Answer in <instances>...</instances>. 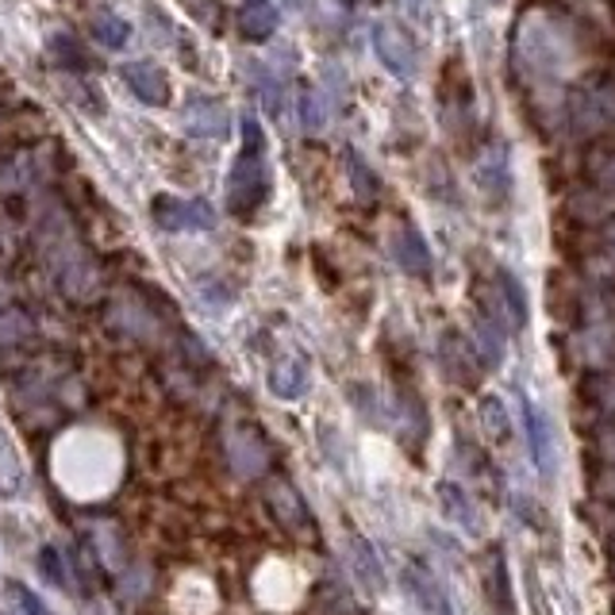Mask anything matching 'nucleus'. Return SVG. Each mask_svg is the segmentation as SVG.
Returning <instances> with one entry per match:
<instances>
[{"label":"nucleus","mask_w":615,"mask_h":615,"mask_svg":"<svg viewBox=\"0 0 615 615\" xmlns=\"http://www.w3.org/2000/svg\"><path fill=\"white\" fill-rule=\"evenodd\" d=\"M512 66L527 89H561L584 66V27L561 9L531 4L515 20Z\"/></svg>","instance_id":"1"},{"label":"nucleus","mask_w":615,"mask_h":615,"mask_svg":"<svg viewBox=\"0 0 615 615\" xmlns=\"http://www.w3.org/2000/svg\"><path fill=\"white\" fill-rule=\"evenodd\" d=\"M243 142L228 170V208L235 216H251L269 197V142L254 116H243Z\"/></svg>","instance_id":"2"},{"label":"nucleus","mask_w":615,"mask_h":615,"mask_svg":"<svg viewBox=\"0 0 615 615\" xmlns=\"http://www.w3.org/2000/svg\"><path fill=\"white\" fill-rule=\"evenodd\" d=\"M373 50H378L381 66H385L393 78L411 81L419 73L416 39H411L396 20H378V24H373Z\"/></svg>","instance_id":"3"},{"label":"nucleus","mask_w":615,"mask_h":615,"mask_svg":"<svg viewBox=\"0 0 615 615\" xmlns=\"http://www.w3.org/2000/svg\"><path fill=\"white\" fill-rule=\"evenodd\" d=\"M569 124L577 135H604L615 127V85H589L569 104Z\"/></svg>","instance_id":"4"},{"label":"nucleus","mask_w":615,"mask_h":615,"mask_svg":"<svg viewBox=\"0 0 615 615\" xmlns=\"http://www.w3.org/2000/svg\"><path fill=\"white\" fill-rule=\"evenodd\" d=\"M150 216H154V223H159L162 231H208L216 223L212 205H205V200H182V197H174V193L154 197Z\"/></svg>","instance_id":"5"},{"label":"nucleus","mask_w":615,"mask_h":615,"mask_svg":"<svg viewBox=\"0 0 615 615\" xmlns=\"http://www.w3.org/2000/svg\"><path fill=\"white\" fill-rule=\"evenodd\" d=\"M523 434H527L531 446V462L543 477L558 474V439H554V423L535 401L523 396Z\"/></svg>","instance_id":"6"},{"label":"nucleus","mask_w":615,"mask_h":615,"mask_svg":"<svg viewBox=\"0 0 615 615\" xmlns=\"http://www.w3.org/2000/svg\"><path fill=\"white\" fill-rule=\"evenodd\" d=\"M119 78L135 93V101H142L147 108H166L170 104V78L159 62H127L119 66Z\"/></svg>","instance_id":"7"},{"label":"nucleus","mask_w":615,"mask_h":615,"mask_svg":"<svg viewBox=\"0 0 615 615\" xmlns=\"http://www.w3.org/2000/svg\"><path fill=\"white\" fill-rule=\"evenodd\" d=\"M182 124L193 139H228L231 135V116L216 96H193L182 112Z\"/></svg>","instance_id":"8"},{"label":"nucleus","mask_w":615,"mask_h":615,"mask_svg":"<svg viewBox=\"0 0 615 615\" xmlns=\"http://www.w3.org/2000/svg\"><path fill=\"white\" fill-rule=\"evenodd\" d=\"M235 24L246 43H266L281 27V9H277V0H243Z\"/></svg>","instance_id":"9"},{"label":"nucleus","mask_w":615,"mask_h":615,"mask_svg":"<svg viewBox=\"0 0 615 615\" xmlns=\"http://www.w3.org/2000/svg\"><path fill=\"white\" fill-rule=\"evenodd\" d=\"M477 185H481L485 193H489L492 200H504L508 189H512V174H508V154L500 142H489V147L477 154Z\"/></svg>","instance_id":"10"},{"label":"nucleus","mask_w":615,"mask_h":615,"mask_svg":"<svg viewBox=\"0 0 615 615\" xmlns=\"http://www.w3.org/2000/svg\"><path fill=\"white\" fill-rule=\"evenodd\" d=\"M393 254L401 262V269H408L411 277H427L431 274V251H427L423 235L416 228H401L393 239Z\"/></svg>","instance_id":"11"},{"label":"nucleus","mask_w":615,"mask_h":615,"mask_svg":"<svg viewBox=\"0 0 615 615\" xmlns=\"http://www.w3.org/2000/svg\"><path fill=\"white\" fill-rule=\"evenodd\" d=\"M89 32H93V39L108 50H124L127 43H131V24H127V16H119V12L108 9V4H101V9L93 12Z\"/></svg>","instance_id":"12"},{"label":"nucleus","mask_w":615,"mask_h":615,"mask_svg":"<svg viewBox=\"0 0 615 615\" xmlns=\"http://www.w3.org/2000/svg\"><path fill=\"white\" fill-rule=\"evenodd\" d=\"M47 55H50V62L58 66V70H70V73H89L93 70V58L85 55V47H81L73 35H66V32H55L47 39Z\"/></svg>","instance_id":"13"},{"label":"nucleus","mask_w":615,"mask_h":615,"mask_svg":"<svg viewBox=\"0 0 615 615\" xmlns=\"http://www.w3.org/2000/svg\"><path fill=\"white\" fill-rule=\"evenodd\" d=\"M500 292H504V312L512 320V327H527V292H523V285L508 269H500Z\"/></svg>","instance_id":"14"},{"label":"nucleus","mask_w":615,"mask_h":615,"mask_svg":"<svg viewBox=\"0 0 615 615\" xmlns=\"http://www.w3.org/2000/svg\"><path fill=\"white\" fill-rule=\"evenodd\" d=\"M347 174H350V185H355L358 197H362V200H378V193H381L378 174L365 166V159H362V154H355V150H347Z\"/></svg>","instance_id":"15"},{"label":"nucleus","mask_w":615,"mask_h":615,"mask_svg":"<svg viewBox=\"0 0 615 615\" xmlns=\"http://www.w3.org/2000/svg\"><path fill=\"white\" fill-rule=\"evenodd\" d=\"M304 385H308V365L300 362V358H285V362L274 370V388H277L281 396L304 393Z\"/></svg>","instance_id":"16"},{"label":"nucleus","mask_w":615,"mask_h":615,"mask_svg":"<svg viewBox=\"0 0 615 615\" xmlns=\"http://www.w3.org/2000/svg\"><path fill=\"white\" fill-rule=\"evenodd\" d=\"M589 174H592V182H596L604 193H615V147H600V150H592Z\"/></svg>","instance_id":"17"},{"label":"nucleus","mask_w":615,"mask_h":615,"mask_svg":"<svg viewBox=\"0 0 615 615\" xmlns=\"http://www.w3.org/2000/svg\"><path fill=\"white\" fill-rule=\"evenodd\" d=\"M481 416H485V427H489L492 439L504 442L508 434H512V423H508V411H504V404H500L497 396H489V401L481 404Z\"/></svg>","instance_id":"18"},{"label":"nucleus","mask_w":615,"mask_h":615,"mask_svg":"<svg viewBox=\"0 0 615 615\" xmlns=\"http://www.w3.org/2000/svg\"><path fill=\"white\" fill-rule=\"evenodd\" d=\"M327 116H332V112H327V101L312 89V93L300 101V119H304L308 131H320V127L327 124Z\"/></svg>","instance_id":"19"},{"label":"nucleus","mask_w":615,"mask_h":615,"mask_svg":"<svg viewBox=\"0 0 615 615\" xmlns=\"http://www.w3.org/2000/svg\"><path fill=\"white\" fill-rule=\"evenodd\" d=\"M442 497H446V500H450V508H454V512H450V515H454L457 523H466V531H481V523H477L474 504H469L466 492L457 497V489H450V485H446V489H442Z\"/></svg>","instance_id":"20"},{"label":"nucleus","mask_w":615,"mask_h":615,"mask_svg":"<svg viewBox=\"0 0 615 615\" xmlns=\"http://www.w3.org/2000/svg\"><path fill=\"white\" fill-rule=\"evenodd\" d=\"M285 4H292V9H304L308 0H285Z\"/></svg>","instance_id":"21"},{"label":"nucleus","mask_w":615,"mask_h":615,"mask_svg":"<svg viewBox=\"0 0 615 615\" xmlns=\"http://www.w3.org/2000/svg\"><path fill=\"white\" fill-rule=\"evenodd\" d=\"M607 239H612V246H615V220L607 223Z\"/></svg>","instance_id":"22"},{"label":"nucleus","mask_w":615,"mask_h":615,"mask_svg":"<svg viewBox=\"0 0 615 615\" xmlns=\"http://www.w3.org/2000/svg\"><path fill=\"white\" fill-rule=\"evenodd\" d=\"M404 4H408V9H419V4H423V0H404Z\"/></svg>","instance_id":"23"},{"label":"nucleus","mask_w":615,"mask_h":615,"mask_svg":"<svg viewBox=\"0 0 615 615\" xmlns=\"http://www.w3.org/2000/svg\"><path fill=\"white\" fill-rule=\"evenodd\" d=\"M477 4H489V9H492V4H504V0H477Z\"/></svg>","instance_id":"24"},{"label":"nucleus","mask_w":615,"mask_h":615,"mask_svg":"<svg viewBox=\"0 0 615 615\" xmlns=\"http://www.w3.org/2000/svg\"><path fill=\"white\" fill-rule=\"evenodd\" d=\"M343 4H355V0H343Z\"/></svg>","instance_id":"25"}]
</instances>
